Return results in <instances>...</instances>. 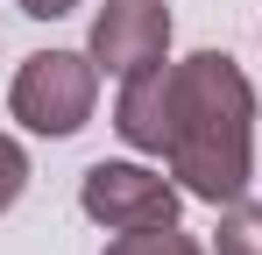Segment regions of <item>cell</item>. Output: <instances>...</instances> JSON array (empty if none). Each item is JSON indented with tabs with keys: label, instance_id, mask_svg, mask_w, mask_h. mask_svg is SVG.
<instances>
[{
	"label": "cell",
	"instance_id": "cell-7",
	"mask_svg": "<svg viewBox=\"0 0 262 255\" xmlns=\"http://www.w3.org/2000/svg\"><path fill=\"white\" fill-rule=\"evenodd\" d=\"M106 255H206V248H199V241L170 220V227H135V234H114Z\"/></svg>",
	"mask_w": 262,
	"mask_h": 255
},
{
	"label": "cell",
	"instance_id": "cell-3",
	"mask_svg": "<svg viewBox=\"0 0 262 255\" xmlns=\"http://www.w3.org/2000/svg\"><path fill=\"white\" fill-rule=\"evenodd\" d=\"M78 206L106 234H135V227H170L177 206H184V192H177V177H163V170L135 163V156H114V163H92L78 177Z\"/></svg>",
	"mask_w": 262,
	"mask_h": 255
},
{
	"label": "cell",
	"instance_id": "cell-4",
	"mask_svg": "<svg viewBox=\"0 0 262 255\" xmlns=\"http://www.w3.org/2000/svg\"><path fill=\"white\" fill-rule=\"evenodd\" d=\"M85 57L106 78H135V71L163 64V57H170V7H163V0H106V7L92 14Z\"/></svg>",
	"mask_w": 262,
	"mask_h": 255
},
{
	"label": "cell",
	"instance_id": "cell-2",
	"mask_svg": "<svg viewBox=\"0 0 262 255\" xmlns=\"http://www.w3.org/2000/svg\"><path fill=\"white\" fill-rule=\"evenodd\" d=\"M92 107H99V64L85 50H36V57H21V71L7 85V114L50 142L78 135L92 121Z\"/></svg>",
	"mask_w": 262,
	"mask_h": 255
},
{
	"label": "cell",
	"instance_id": "cell-9",
	"mask_svg": "<svg viewBox=\"0 0 262 255\" xmlns=\"http://www.w3.org/2000/svg\"><path fill=\"white\" fill-rule=\"evenodd\" d=\"M71 7H78V0H21L29 22H57V14H71Z\"/></svg>",
	"mask_w": 262,
	"mask_h": 255
},
{
	"label": "cell",
	"instance_id": "cell-6",
	"mask_svg": "<svg viewBox=\"0 0 262 255\" xmlns=\"http://www.w3.org/2000/svg\"><path fill=\"white\" fill-rule=\"evenodd\" d=\"M213 255H262V199H234L220 206V227H213Z\"/></svg>",
	"mask_w": 262,
	"mask_h": 255
},
{
	"label": "cell",
	"instance_id": "cell-5",
	"mask_svg": "<svg viewBox=\"0 0 262 255\" xmlns=\"http://www.w3.org/2000/svg\"><path fill=\"white\" fill-rule=\"evenodd\" d=\"M170 121H177L170 57H163V64H149V71H135V78H121V92H114V135H121L128 149L163 156V149H170Z\"/></svg>",
	"mask_w": 262,
	"mask_h": 255
},
{
	"label": "cell",
	"instance_id": "cell-1",
	"mask_svg": "<svg viewBox=\"0 0 262 255\" xmlns=\"http://www.w3.org/2000/svg\"><path fill=\"white\" fill-rule=\"evenodd\" d=\"M170 78H177V121L163 163L177 192L199 206H234L255 177V85L227 50L177 57Z\"/></svg>",
	"mask_w": 262,
	"mask_h": 255
},
{
	"label": "cell",
	"instance_id": "cell-8",
	"mask_svg": "<svg viewBox=\"0 0 262 255\" xmlns=\"http://www.w3.org/2000/svg\"><path fill=\"white\" fill-rule=\"evenodd\" d=\"M21 192H29V149L14 135H0V213L21 206Z\"/></svg>",
	"mask_w": 262,
	"mask_h": 255
}]
</instances>
